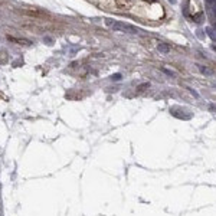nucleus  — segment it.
<instances>
[{"label":"nucleus","instance_id":"f257e3e1","mask_svg":"<svg viewBox=\"0 0 216 216\" xmlns=\"http://www.w3.org/2000/svg\"><path fill=\"white\" fill-rule=\"evenodd\" d=\"M105 25H107L108 28L114 29V30H118V32L131 33V35H136V33H138V29H136L134 26H131V25H127V23H121V22H115V20H111V19H105Z\"/></svg>","mask_w":216,"mask_h":216},{"label":"nucleus","instance_id":"f03ea898","mask_svg":"<svg viewBox=\"0 0 216 216\" xmlns=\"http://www.w3.org/2000/svg\"><path fill=\"white\" fill-rule=\"evenodd\" d=\"M159 51L160 52H164V53H167V52H170V48H169V45H166V43H159Z\"/></svg>","mask_w":216,"mask_h":216},{"label":"nucleus","instance_id":"7ed1b4c3","mask_svg":"<svg viewBox=\"0 0 216 216\" xmlns=\"http://www.w3.org/2000/svg\"><path fill=\"white\" fill-rule=\"evenodd\" d=\"M199 69H200V72H202L203 75H213V72H212L209 68H206V66H202V65H200Z\"/></svg>","mask_w":216,"mask_h":216},{"label":"nucleus","instance_id":"20e7f679","mask_svg":"<svg viewBox=\"0 0 216 216\" xmlns=\"http://www.w3.org/2000/svg\"><path fill=\"white\" fill-rule=\"evenodd\" d=\"M207 35L210 36V39H212V41H216V35H215V32H213L212 29H207Z\"/></svg>","mask_w":216,"mask_h":216},{"label":"nucleus","instance_id":"39448f33","mask_svg":"<svg viewBox=\"0 0 216 216\" xmlns=\"http://www.w3.org/2000/svg\"><path fill=\"white\" fill-rule=\"evenodd\" d=\"M113 78H114V79H120V78H121V75H114Z\"/></svg>","mask_w":216,"mask_h":216},{"label":"nucleus","instance_id":"423d86ee","mask_svg":"<svg viewBox=\"0 0 216 216\" xmlns=\"http://www.w3.org/2000/svg\"><path fill=\"white\" fill-rule=\"evenodd\" d=\"M213 15H215V18H216V6L213 7Z\"/></svg>","mask_w":216,"mask_h":216},{"label":"nucleus","instance_id":"0eeeda50","mask_svg":"<svg viewBox=\"0 0 216 216\" xmlns=\"http://www.w3.org/2000/svg\"><path fill=\"white\" fill-rule=\"evenodd\" d=\"M207 3H213V2H216V0H206Z\"/></svg>","mask_w":216,"mask_h":216},{"label":"nucleus","instance_id":"6e6552de","mask_svg":"<svg viewBox=\"0 0 216 216\" xmlns=\"http://www.w3.org/2000/svg\"><path fill=\"white\" fill-rule=\"evenodd\" d=\"M215 30H216V23H215Z\"/></svg>","mask_w":216,"mask_h":216}]
</instances>
